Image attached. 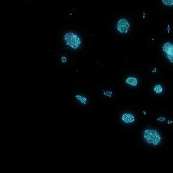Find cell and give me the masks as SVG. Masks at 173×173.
<instances>
[{
	"label": "cell",
	"mask_w": 173,
	"mask_h": 173,
	"mask_svg": "<svg viewBox=\"0 0 173 173\" xmlns=\"http://www.w3.org/2000/svg\"><path fill=\"white\" fill-rule=\"evenodd\" d=\"M64 41L67 46L73 49H77L81 44L80 37L73 32H68L64 37Z\"/></svg>",
	"instance_id": "2"
},
{
	"label": "cell",
	"mask_w": 173,
	"mask_h": 173,
	"mask_svg": "<svg viewBox=\"0 0 173 173\" xmlns=\"http://www.w3.org/2000/svg\"><path fill=\"white\" fill-rule=\"evenodd\" d=\"M129 22L125 18H121L118 21L117 29L119 33L126 34L129 31Z\"/></svg>",
	"instance_id": "4"
},
{
	"label": "cell",
	"mask_w": 173,
	"mask_h": 173,
	"mask_svg": "<svg viewBox=\"0 0 173 173\" xmlns=\"http://www.w3.org/2000/svg\"><path fill=\"white\" fill-rule=\"evenodd\" d=\"M162 50L170 62L173 64V44L170 42L165 43L162 46Z\"/></svg>",
	"instance_id": "5"
},
{
	"label": "cell",
	"mask_w": 173,
	"mask_h": 173,
	"mask_svg": "<svg viewBox=\"0 0 173 173\" xmlns=\"http://www.w3.org/2000/svg\"><path fill=\"white\" fill-rule=\"evenodd\" d=\"M121 120L126 123H132L136 120V117L130 113H124L121 116Z\"/></svg>",
	"instance_id": "6"
},
{
	"label": "cell",
	"mask_w": 173,
	"mask_h": 173,
	"mask_svg": "<svg viewBox=\"0 0 173 173\" xmlns=\"http://www.w3.org/2000/svg\"><path fill=\"white\" fill-rule=\"evenodd\" d=\"M73 100L76 103L82 107H85L88 106L90 103L89 96L84 93H75L73 96Z\"/></svg>",
	"instance_id": "3"
},
{
	"label": "cell",
	"mask_w": 173,
	"mask_h": 173,
	"mask_svg": "<svg viewBox=\"0 0 173 173\" xmlns=\"http://www.w3.org/2000/svg\"><path fill=\"white\" fill-rule=\"evenodd\" d=\"M61 61L62 63H66L68 61V58L65 56H63L61 57Z\"/></svg>",
	"instance_id": "11"
},
{
	"label": "cell",
	"mask_w": 173,
	"mask_h": 173,
	"mask_svg": "<svg viewBox=\"0 0 173 173\" xmlns=\"http://www.w3.org/2000/svg\"><path fill=\"white\" fill-rule=\"evenodd\" d=\"M142 136L146 143L153 146L159 145L162 142V136L156 129H146L142 132Z\"/></svg>",
	"instance_id": "1"
},
{
	"label": "cell",
	"mask_w": 173,
	"mask_h": 173,
	"mask_svg": "<svg viewBox=\"0 0 173 173\" xmlns=\"http://www.w3.org/2000/svg\"><path fill=\"white\" fill-rule=\"evenodd\" d=\"M126 83L132 86H136L138 83V80L136 77H129L126 79Z\"/></svg>",
	"instance_id": "7"
},
{
	"label": "cell",
	"mask_w": 173,
	"mask_h": 173,
	"mask_svg": "<svg viewBox=\"0 0 173 173\" xmlns=\"http://www.w3.org/2000/svg\"><path fill=\"white\" fill-rule=\"evenodd\" d=\"M162 2L165 6H173V0H162Z\"/></svg>",
	"instance_id": "10"
},
{
	"label": "cell",
	"mask_w": 173,
	"mask_h": 173,
	"mask_svg": "<svg viewBox=\"0 0 173 173\" xmlns=\"http://www.w3.org/2000/svg\"><path fill=\"white\" fill-rule=\"evenodd\" d=\"M102 93L105 97L108 98H111L112 97L113 95V93L112 91L109 90H103L102 91Z\"/></svg>",
	"instance_id": "8"
},
{
	"label": "cell",
	"mask_w": 173,
	"mask_h": 173,
	"mask_svg": "<svg viewBox=\"0 0 173 173\" xmlns=\"http://www.w3.org/2000/svg\"><path fill=\"white\" fill-rule=\"evenodd\" d=\"M153 90L155 93L157 94H160L163 92V88L162 85L160 84H157L155 85V86L154 87Z\"/></svg>",
	"instance_id": "9"
}]
</instances>
